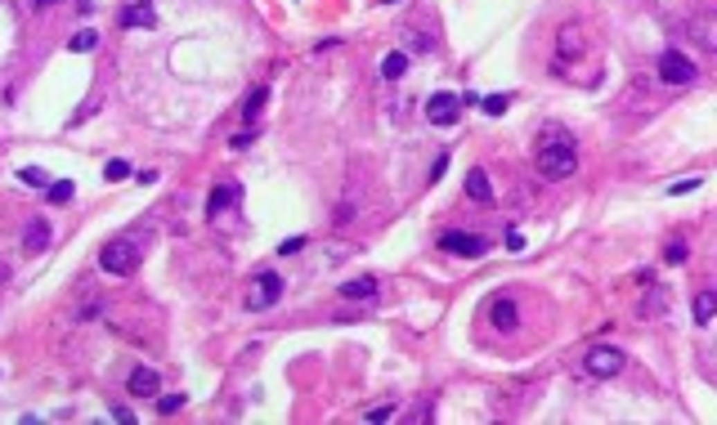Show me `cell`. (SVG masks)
<instances>
[{"label":"cell","mask_w":717,"mask_h":425,"mask_svg":"<svg viewBox=\"0 0 717 425\" xmlns=\"http://www.w3.org/2000/svg\"><path fill=\"white\" fill-rule=\"evenodd\" d=\"M579 170V153H574V139H556V144L538 148V175L543 179H570Z\"/></svg>","instance_id":"cell-1"},{"label":"cell","mask_w":717,"mask_h":425,"mask_svg":"<svg viewBox=\"0 0 717 425\" xmlns=\"http://www.w3.org/2000/svg\"><path fill=\"white\" fill-rule=\"evenodd\" d=\"M139 255L144 251L135 247V238H112V242H103V251H99V269L112 273V278H126V273L139 269Z\"/></svg>","instance_id":"cell-2"},{"label":"cell","mask_w":717,"mask_h":425,"mask_svg":"<svg viewBox=\"0 0 717 425\" xmlns=\"http://www.w3.org/2000/svg\"><path fill=\"white\" fill-rule=\"evenodd\" d=\"M583 372L597 376V381H610V376L624 372V349L615 345H592L588 354H583Z\"/></svg>","instance_id":"cell-3"},{"label":"cell","mask_w":717,"mask_h":425,"mask_svg":"<svg viewBox=\"0 0 717 425\" xmlns=\"http://www.w3.org/2000/svg\"><path fill=\"white\" fill-rule=\"evenodd\" d=\"M282 300V278L278 273H256L247 287V309L251 314H260V309H273Z\"/></svg>","instance_id":"cell-4"},{"label":"cell","mask_w":717,"mask_h":425,"mask_svg":"<svg viewBox=\"0 0 717 425\" xmlns=\"http://www.w3.org/2000/svg\"><path fill=\"white\" fill-rule=\"evenodd\" d=\"M659 77H664L668 85H695L700 68H695L682 50H664V59H659Z\"/></svg>","instance_id":"cell-5"},{"label":"cell","mask_w":717,"mask_h":425,"mask_svg":"<svg viewBox=\"0 0 717 425\" xmlns=\"http://www.w3.org/2000/svg\"><path fill=\"white\" fill-rule=\"evenodd\" d=\"M439 251L466 255V260H480V255L489 251V242L480 238V233H457V229H453V233H444V238H439Z\"/></svg>","instance_id":"cell-6"},{"label":"cell","mask_w":717,"mask_h":425,"mask_svg":"<svg viewBox=\"0 0 717 425\" xmlns=\"http://www.w3.org/2000/svg\"><path fill=\"white\" fill-rule=\"evenodd\" d=\"M426 117H430V126H457V117H462V99H457V94H448V90L430 94Z\"/></svg>","instance_id":"cell-7"},{"label":"cell","mask_w":717,"mask_h":425,"mask_svg":"<svg viewBox=\"0 0 717 425\" xmlns=\"http://www.w3.org/2000/svg\"><path fill=\"white\" fill-rule=\"evenodd\" d=\"M238 202H242V184H238V179H224V184H215L211 197H206V215L215 220V215H224L229 206H238Z\"/></svg>","instance_id":"cell-8"},{"label":"cell","mask_w":717,"mask_h":425,"mask_svg":"<svg viewBox=\"0 0 717 425\" xmlns=\"http://www.w3.org/2000/svg\"><path fill=\"white\" fill-rule=\"evenodd\" d=\"M126 390L135 394V399H157L162 381H157V372H153V367H135V372L126 376Z\"/></svg>","instance_id":"cell-9"},{"label":"cell","mask_w":717,"mask_h":425,"mask_svg":"<svg viewBox=\"0 0 717 425\" xmlns=\"http://www.w3.org/2000/svg\"><path fill=\"white\" fill-rule=\"evenodd\" d=\"M117 23H121V27H153V23H157L153 0H135V5H121Z\"/></svg>","instance_id":"cell-10"},{"label":"cell","mask_w":717,"mask_h":425,"mask_svg":"<svg viewBox=\"0 0 717 425\" xmlns=\"http://www.w3.org/2000/svg\"><path fill=\"white\" fill-rule=\"evenodd\" d=\"M489 323L498 327V332H511L516 323H520V309H516V300H507V296H498L493 305H489Z\"/></svg>","instance_id":"cell-11"},{"label":"cell","mask_w":717,"mask_h":425,"mask_svg":"<svg viewBox=\"0 0 717 425\" xmlns=\"http://www.w3.org/2000/svg\"><path fill=\"white\" fill-rule=\"evenodd\" d=\"M466 197H471V202H480V206H489V202H493V184H489V175H484V170H466Z\"/></svg>","instance_id":"cell-12"},{"label":"cell","mask_w":717,"mask_h":425,"mask_svg":"<svg viewBox=\"0 0 717 425\" xmlns=\"http://www.w3.org/2000/svg\"><path fill=\"white\" fill-rule=\"evenodd\" d=\"M50 238H54L50 220H32L23 229V251H45V247H50Z\"/></svg>","instance_id":"cell-13"},{"label":"cell","mask_w":717,"mask_h":425,"mask_svg":"<svg viewBox=\"0 0 717 425\" xmlns=\"http://www.w3.org/2000/svg\"><path fill=\"white\" fill-rule=\"evenodd\" d=\"M341 296L345 300H376V278H350V282H341Z\"/></svg>","instance_id":"cell-14"},{"label":"cell","mask_w":717,"mask_h":425,"mask_svg":"<svg viewBox=\"0 0 717 425\" xmlns=\"http://www.w3.org/2000/svg\"><path fill=\"white\" fill-rule=\"evenodd\" d=\"M713 314H717V291H709V287H704L700 296H695V323H700V327H709V323H713Z\"/></svg>","instance_id":"cell-15"},{"label":"cell","mask_w":717,"mask_h":425,"mask_svg":"<svg viewBox=\"0 0 717 425\" xmlns=\"http://www.w3.org/2000/svg\"><path fill=\"white\" fill-rule=\"evenodd\" d=\"M403 72H408V54H403V50H394V54H385V59H381V77L385 81H399Z\"/></svg>","instance_id":"cell-16"},{"label":"cell","mask_w":717,"mask_h":425,"mask_svg":"<svg viewBox=\"0 0 717 425\" xmlns=\"http://www.w3.org/2000/svg\"><path fill=\"white\" fill-rule=\"evenodd\" d=\"M265 99H269V90H265V85H256V90L247 94V103H242V121H256L260 108H265Z\"/></svg>","instance_id":"cell-17"},{"label":"cell","mask_w":717,"mask_h":425,"mask_svg":"<svg viewBox=\"0 0 717 425\" xmlns=\"http://www.w3.org/2000/svg\"><path fill=\"white\" fill-rule=\"evenodd\" d=\"M94 45H99V32H90V27H86V32H77V36L68 41V50H72V54H90Z\"/></svg>","instance_id":"cell-18"},{"label":"cell","mask_w":717,"mask_h":425,"mask_svg":"<svg viewBox=\"0 0 717 425\" xmlns=\"http://www.w3.org/2000/svg\"><path fill=\"white\" fill-rule=\"evenodd\" d=\"M184 403H188V394H157V412H162V417H175Z\"/></svg>","instance_id":"cell-19"},{"label":"cell","mask_w":717,"mask_h":425,"mask_svg":"<svg viewBox=\"0 0 717 425\" xmlns=\"http://www.w3.org/2000/svg\"><path fill=\"white\" fill-rule=\"evenodd\" d=\"M695 41H700L704 45V50H717V36H713V23H709V18H695Z\"/></svg>","instance_id":"cell-20"},{"label":"cell","mask_w":717,"mask_h":425,"mask_svg":"<svg viewBox=\"0 0 717 425\" xmlns=\"http://www.w3.org/2000/svg\"><path fill=\"white\" fill-rule=\"evenodd\" d=\"M18 179H23L27 188H50V175H45L41 166H23V170H18Z\"/></svg>","instance_id":"cell-21"},{"label":"cell","mask_w":717,"mask_h":425,"mask_svg":"<svg viewBox=\"0 0 717 425\" xmlns=\"http://www.w3.org/2000/svg\"><path fill=\"white\" fill-rule=\"evenodd\" d=\"M480 103H484L489 117H502V112L511 108V94H489V99H480Z\"/></svg>","instance_id":"cell-22"},{"label":"cell","mask_w":717,"mask_h":425,"mask_svg":"<svg viewBox=\"0 0 717 425\" xmlns=\"http://www.w3.org/2000/svg\"><path fill=\"white\" fill-rule=\"evenodd\" d=\"M686 255H691V247H686L682 238H673V242H668V247H664V264H682Z\"/></svg>","instance_id":"cell-23"},{"label":"cell","mask_w":717,"mask_h":425,"mask_svg":"<svg viewBox=\"0 0 717 425\" xmlns=\"http://www.w3.org/2000/svg\"><path fill=\"white\" fill-rule=\"evenodd\" d=\"M45 193H50V202H72V193H77V184H72V179H59V184H50V188H45Z\"/></svg>","instance_id":"cell-24"},{"label":"cell","mask_w":717,"mask_h":425,"mask_svg":"<svg viewBox=\"0 0 717 425\" xmlns=\"http://www.w3.org/2000/svg\"><path fill=\"white\" fill-rule=\"evenodd\" d=\"M103 175H108V179H126V175H130V162H121V157H112V162L103 166Z\"/></svg>","instance_id":"cell-25"},{"label":"cell","mask_w":717,"mask_h":425,"mask_svg":"<svg viewBox=\"0 0 717 425\" xmlns=\"http://www.w3.org/2000/svg\"><path fill=\"white\" fill-rule=\"evenodd\" d=\"M507 251H511V255L525 251V233H520V229H507Z\"/></svg>","instance_id":"cell-26"},{"label":"cell","mask_w":717,"mask_h":425,"mask_svg":"<svg viewBox=\"0 0 717 425\" xmlns=\"http://www.w3.org/2000/svg\"><path fill=\"white\" fill-rule=\"evenodd\" d=\"M700 184H704V179H682V184H668V193H673V197H682V193H695Z\"/></svg>","instance_id":"cell-27"},{"label":"cell","mask_w":717,"mask_h":425,"mask_svg":"<svg viewBox=\"0 0 717 425\" xmlns=\"http://www.w3.org/2000/svg\"><path fill=\"white\" fill-rule=\"evenodd\" d=\"M394 417V403H381V408H367V421H390Z\"/></svg>","instance_id":"cell-28"},{"label":"cell","mask_w":717,"mask_h":425,"mask_svg":"<svg viewBox=\"0 0 717 425\" xmlns=\"http://www.w3.org/2000/svg\"><path fill=\"white\" fill-rule=\"evenodd\" d=\"M570 50H574V54H579V36H574V32H570V27H565V32H561V54H570Z\"/></svg>","instance_id":"cell-29"},{"label":"cell","mask_w":717,"mask_h":425,"mask_svg":"<svg viewBox=\"0 0 717 425\" xmlns=\"http://www.w3.org/2000/svg\"><path fill=\"white\" fill-rule=\"evenodd\" d=\"M108 417L121 421V425H135V412H130V408H108Z\"/></svg>","instance_id":"cell-30"},{"label":"cell","mask_w":717,"mask_h":425,"mask_svg":"<svg viewBox=\"0 0 717 425\" xmlns=\"http://www.w3.org/2000/svg\"><path fill=\"white\" fill-rule=\"evenodd\" d=\"M408 36H412L408 50H417V54H421V50H430V36H421V32H408Z\"/></svg>","instance_id":"cell-31"},{"label":"cell","mask_w":717,"mask_h":425,"mask_svg":"<svg viewBox=\"0 0 717 425\" xmlns=\"http://www.w3.org/2000/svg\"><path fill=\"white\" fill-rule=\"evenodd\" d=\"M300 247H305V238H287V242H282V247H278V255H296Z\"/></svg>","instance_id":"cell-32"},{"label":"cell","mask_w":717,"mask_h":425,"mask_svg":"<svg viewBox=\"0 0 717 425\" xmlns=\"http://www.w3.org/2000/svg\"><path fill=\"white\" fill-rule=\"evenodd\" d=\"M444 170H448V153H439V162H435V166H430V184H435V179H439V175H444Z\"/></svg>","instance_id":"cell-33"},{"label":"cell","mask_w":717,"mask_h":425,"mask_svg":"<svg viewBox=\"0 0 717 425\" xmlns=\"http://www.w3.org/2000/svg\"><path fill=\"white\" fill-rule=\"evenodd\" d=\"M251 139H256V135H247V130H242V135H233V148L242 153V148H251Z\"/></svg>","instance_id":"cell-34"},{"label":"cell","mask_w":717,"mask_h":425,"mask_svg":"<svg viewBox=\"0 0 717 425\" xmlns=\"http://www.w3.org/2000/svg\"><path fill=\"white\" fill-rule=\"evenodd\" d=\"M32 9H45V5H59V0H27Z\"/></svg>","instance_id":"cell-35"}]
</instances>
